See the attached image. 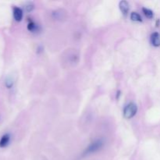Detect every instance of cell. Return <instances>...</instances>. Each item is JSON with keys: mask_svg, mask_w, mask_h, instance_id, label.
<instances>
[{"mask_svg": "<svg viewBox=\"0 0 160 160\" xmlns=\"http://www.w3.org/2000/svg\"><path fill=\"white\" fill-rule=\"evenodd\" d=\"M53 17L56 20H62V19H65L67 17V13L66 12H63L62 9H59V10H56L55 12H53L52 13Z\"/></svg>", "mask_w": 160, "mask_h": 160, "instance_id": "cell-6", "label": "cell"}, {"mask_svg": "<svg viewBox=\"0 0 160 160\" xmlns=\"http://www.w3.org/2000/svg\"><path fill=\"white\" fill-rule=\"evenodd\" d=\"M103 145H104V142L102 139H98V140H96L95 142H94L93 143L91 144L88 147L85 149L84 154V155H88L91 154V153H94L95 152L98 151L99 149H101L102 148Z\"/></svg>", "mask_w": 160, "mask_h": 160, "instance_id": "cell-2", "label": "cell"}, {"mask_svg": "<svg viewBox=\"0 0 160 160\" xmlns=\"http://www.w3.org/2000/svg\"><path fill=\"white\" fill-rule=\"evenodd\" d=\"M119 6H120V10H121V12H123V14H125V15H126V14L128 12V11H129V9H130L129 3H128L127 1L123 0V1L120 2Z\"/></svg>", "mask_w": 160, "mask_h": 160, "instance_id": "cell-7", "label": "cell"}, {"mask_svg": "<svg viewBox=\"0 0 160 160\" xmlns=\"http://www.w3.org/2000/svg\"><path fill=\"white\" fill-rule=\"evenodd\" d=\"M33 8H34V5H33L31 2H28V4L25 6V9H26V10L28 11V12L32 10Z\"/></svg>", "mask_w": 160, "mask_h": 160, "instance_id": "cell-12", "label": "cell"}, {"mask_svg": "<svg viewBox=\"0 0 160 160\" xmlns=\"http://www.w3.org/2000/svg\"><path fill=\"white\" fill-rule=\"evenodd\" d=\"M13 17L17 21H20L22 20V18H23V11L20 8H13Z\"/></svg>", "mask_w": 160, "mask_h": 160, "instance_id": "cell-5", "label": "cell"}, {"mask_svg": "<svg viewBox=\"0 0 160 160\" xmlns=\"http://www.w3.org/2000/svg\"><path fill=\"white\" fill-rule=\"evenodd\" d=\"M9 140H10V136L8 134H6L2 136V138H0V147L4 148V147L7 146L9 142Z\"/></svg>", "mask_w": 160, "mask_h": 160, "instance_id": "cell-8", "label": "cell"}, {"mask_svg": "<svg viewBox=\"0 0 160 160\" xmlns=\"http://www.w3.org/2000/svg\"><path fill=\"white\" fill-rule=\"evenodd\" d=\"M79 52L75 48H68L62 54V64L66 68L73 67L79 62Z\"/></svg>", "mask_w": 160, "mask_h": 160, "instance_id": "cell-1", "label": "cell"}, {"mask_svg": "<svg viewBox=\"0 0 160 160\" xmlns=\"http://www.w3.org/2000/svg\"><path fill=\"white\" fill-rule=\"evenodd\" d=\"M138 111V106L135 103H129L128 105H127V106L125 107L124 111H123V116H124L125 118L127 119H131L133 117L135 116V114L137 113Z\"/></svg>", "mask_w": 160, "mask_h": 160, "instance_id": "cell-3", "label": "cell"}, {"mask_svg": "<svg viewBox=\"0 0 160 160\" xmlns=\"http://www.w3.org/2000/svg\"><path fill=\"white\" fill-rule=\"evenodd\" d=\"M28 29L30 31H35L38 29V25H36L34 22H30L28 25Z\"/></svg>", "mask_w": 160, "mask_h": 160, "instance_id": "cell-11", "label": "cell"}, {"mask_svg": "<svg viewBox=\"0 0 160 160\" xmlns=\"http://www.w3.org/2000/svg\"><path fill=\"white\" fill-rule=\"evenodd\" d=\"M12 84H13V82H12V80H7V81H6V85L8 88H10L12 86Z\"/></svg>", "mask_w": 160, "mask_h": 160, "instance_id": "cell-13", "label": "cell"}, {"mask_svg": "<svg viewBox=\"0 0 160 160\" xmlns=\"http://www.w3.org/2000/svg\"><path fill=\"white\" fill-rule=\"evenodd\" d=\"M131 19L133 20V21H139V22L142 21V17L140 16V14H138V12H131Z\"/></svg>", "mask_w": 160, "mask_h": 160, "instance_id": "cell-9", "label": "cell"}, {"mask_svg": "<svg viewBox=\"0 0 160 160\" xmlns=\"http://www.w3.org/2000/svg\"><path fill=\"white\" fill-rule=\"evenodd\" d=\"M142 10H143V12H144V14L145 15V17H148V18H149V19L152 18L153 12L151 10V9H146V8H143V9H142Z\"/></svg>", "mask_w": 160, "mask_h": 160, "instance_id": "cell-10", "label": "cell"}, {"mask_svg": "<svg viewBox=\"0 0 160 160\" xmlns=\"http://www.w3.org/2000/svg\"><path fill=\"white\" fill-rule=\"evenodd\" d=\"M151 42L152 45L158 47L160 46V34L158 32H155L151 35Z\"/></svg>", "mask_w": 160, "mask_h": 160, "instance_id": "cell-4", "label": "cell"}]
</instances>
